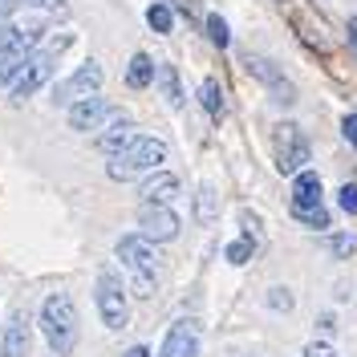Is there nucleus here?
<instances>
[{"mask_svg":"<svg viewBox=\"0 0 357 357\" xmlns=\"http://www.w3.org/2000/svg\"><path fill=\"white\" fill-rule=\"evenodd\" d=\"M69 45H73V33H57V37H49V41L41 37V45L24 57L21 73L13 77V86L4 89V93H8V102H17V106H21V102H29V98H37V93H41V86L53 77L57 57L66 53Z\"/></svg>","mask_w":357,"mask_h":357,"instance_id":"f257e3e1","label":"nucleus"},{"mask_svg":"<svg viewBox=\"0 0 357 357\" xmlns=\"http://www.w3.org/2000/svg\"><path fill=\"white\" fill-rule=\"evenodd\" d=\"M82 317H77V305L69 292H49L41 305V337L49 341V349L57 357H69L82 341Z\"/></svg>","mask_w":357,"mask_h":357,"instance_id":"f03ea898","label":"nucleus"},{"mask_svg":"<svg viewBox=\"0 0 357 357\" xmlns=\"http://www.w3.org/2000/svg\"><path fill=\"white\" fill-rule=\"evenodd\" d=\"M162 162H167V142H162V138H151V134H134L118 155H110L106 175H110L114 183H134L138 175L158 171Z\"/></svg>","mask_w":357,"mask_h":357,"instance_id":"7ed1b4c3","label":"nucleus"},{"mask_svg":"<svg viewBox=\"0 0 357 357\" xmlns=\"http://www.w3.org/2000/svg\"><path fill=\"white\" fill-rule=\"evenodd\" d=\"M93 305L98 317L110 333H122L130 325V301H126V284L114 268H98V280H93Z\"/></svg>","mask_w":357,"mask_h":357,"instance_id":"20e7f679","label":"nucleus"},{"mask_svg":"<svg viewBox=\"0 0 357 357\" xmlns=\"http://www.w3.org/2000/svg\"><path fill=\"white\" fill-rule=\"evenodd\" d=\"M272 155H276V171L280 175H296V171H305V162H309V138L301 134L296 122H280L276 134H272Z\"/></svg>","mask_w":357,"mask_h":357,"instance_id":"39448f33","label":"nucleus"},{"mask_svg":"<svg viewBox=\"0 0 357 357\" xmlns=\"http://www.w3.org/2000/svg\"><path fill=\"white\" fill-rule=\"evenodd\" d=\"M102 77H106V73H102L98 61H82L66 82L53 86V102H57V106H73V102H82L89 93H98V89H102Z\"/></svg>","mask_w":357,"mask_h":357,"instance_id":"423d86ee","label":"nucleus"},{"mask_svg":"<svg viewBox=\"0 0 357 357\" xmlns=\"http://www.w3.org/2000/svg\"><path fill=\"white\" fill-rule=\"evenodd\" d=\"M178 215L171 207H155V203H142V211H138V236L142 240H151V244H171L178 240Z\"/></svg>","mask_w":357,"mask_h":357,"instance_id":"0eeeda50","label":"nucleus"},{"mask_svg":"<svg viewBox=\"0 0 357 357\" xmlns=\"http://www.w3.org/2000/svg\"><path fill=\"white\" fill-rule=\"evenodd\" d=\"M69 110V130H82V134H93L106 126V118H110V102L102 98V93H89V98H82V102H73V106H66Z\"/></svg>","mask_w":357,"mask_h":357,"instance_id":"6e6552de","label":"nucleus"},{"mask_svg":"<svg viewBox=\"0 0 357 357\" xmlns=\"http://www.w3.org/2000/svg\"><path fill=\"white\" fill-rule=\"evenodd\" d=\"M158 357H199V325H195L191 317L175 321V325L167 329V337H162Z\"/></svg>","mask_w":357,"mask_h":357,"instance_id":"1a4fd4ad","label":"nucleus"},{"mask_svg":"<svg viewBox=\"0 0 357 357\" xmlns=\"http://www.w3.org/2000/svg\"><path fill=\"white\" fill-rule=\"evenodd\" d=\"M114 260H122L130 272H155V264H158L155 244L142 240L138 231H134V236H122V240L114 244Z\"/></svg>","mask_w":357,"mask_h":357,"instance_id":"9d476101","label":"nucleus"},{"mask_svg":"<svg viewBox=\"0 0 357 357\" xmlns=\"http://www.w3.org/2000/svg\"><path fill=\"white\" fill-rule=\"evenodd\" d=\"M244 66H248V73H252L256 82H264V86L272 89V93H276V102H280V106H292V102H296V89H292L289 82H284V73L272 66L268 57H256V53H248Z\"/></svg>","mask_w":357,"mask_h":357,"instance_id":"9b49d317","label":"nucleus"},{"mask_svg":"<svg viewBox=\"0 0 357 357\" xmlns=\"http://www.w3.org/2000/svg\"><path fill=\"white\" fill-rule=\"evenodd\" d=\"M178 191H183V183H178V175H171V171H151V175L138 183V199L155 203V207H171Z\"/></svg>","mask_w":357,"mask_h":357,"instance_id":"f8f14e48","label":"nucleus"},{"mask_svg":"<svg viewBox=\"0 0 357 357\" xmlns=\"http://www.w3.org/2000/svg\"><path fill=\"white\" fill-rule=\"evenodd\" d=\"M29 349H33L29 321H24L21 312H13L8 325H4V333H0V357H29Z\"/></svg>","mask_w":357,"mask_h":357,"instance_id":"ddd939ff","label":"nucleus"},{"mask_svg":"<svg viewBox=\"0 0 357 357\" xmlns=\"http://www.w3.org/2000/svg\"><path fill=\"white\" fill-rule=\"evenodd\" d=\"M134 134H138V126H134L130 118H122V114H118L110 126H102V134H98V142H93V146H98L102 155H118V151L130 142Z\"/></svg>","mask_w":357,"mask_h":357,"instance_id":"4468645a","label":"nucleus"},{"mask_svg":"<svg viewBox=\"0 0 357 357\" xmlns=\"http://www.w3.org/2000/svg\"><path fill=\"white\" fill-rule=\"evenodd\" d=\"M312 203H321V175L305 167L292 175V207H312Z\"/></svg>","mask_w":357,"mask_h":357,"instance_id":"2eb2a0df","label":"nucleus"},{"mask_svg":"<svg viewBox=\"0 0 357 357\" xmlns=\"http://www.w3.org/2000/svg\"><path fill=\"white\" fill-rule=\"evenodd\" d=\"M155 77H158V89H162L167 106L178 110V106H183V82H178V69L175 66H155Z\"/></svg>","mask_w":357,"mask_h":357,"instance_id":"dca6fc26","label":"nucleus"},{"mask_svg":"<svg viewBox=\"0 0 357 357\" xmlns=\"http://www.w3.org/2000/svg\"><path fill=\"white\" fill-rule=\"evenodd\" d=\"M151 82H155V61H151V53H134L130 66H126V86L146 89Z\"/></svg>","mask_w":357,"mask_h":357,"instance_id":"f3484780","label":"nucleus"},{"mask_svg":"<svg viewBox=\"0 0 357 357\" xmlns=\"http://www.w3.org/2000/svg\"><path fill=\"white\" fill-rule=\"evenodd\" d=\"M199 106L211 114V118H223V89H220L215 77H203L199 82Z\"/></svg>","mask_w":357,"mask_h":357,"instance_id":"a211bd4d","label":"nucleus"},{"mask_svg":"<svg viewBox=\"0 0 357 357\" xmlns=\"http://www.w3.org/2000/svg\"><path fill=\"white\" fill-rule=\"evenodd\" d=\"M203 29H207V41L215 45V49H227L231 45V29H227V21H223L220 13H207L203 17Z\"/></svg>","mask_w":357,"mask_h":357,"instance_id":"6ab92c4d","label":"nucleus"},{"mask_svg":"<svg viewBox=\"0 0 357 357\" xmlns=\"http://www.w3.org/2000/svg\"><path fill=\"white\" fill-rule=\"evenodd\" d=\"M223 256H227V264H248L252 256H256V236H240V240H231V244L223 248Z\"/></svg>","mask_w":357,"mask_h":357,"instance_id":"aec40b11","label":"nucleus"},{"mask_svg":"<svg viewBox=\"0 0 357 357\" xmlns=\"http://www.w3.org/2000/svg\"><path fill=\"white\" fill-rule=\"evenodd\" d=\"M215 211H220V203H215V191L203 183L199 191H195V215H199V223H215Z\"/></svg>","mask_w":357,"mask_h":357,"instance_id":"412c9836","label":"nucleus"},{"mask_svg":"<svg viewBox=\"0 0 357 357\" xmlns=\"http://www.w3.org/2000/svg\"><path fill=\"white\" fill-rule=\"evenodd\" d=\"M292 220H301L305 227L321 231V227H329V211H325L321 203H312V207H292Z\"/></svg>","mask_w":357,"mask_h":357,"instance_id":"4be33fe9","label":"nucleus"},{"mask_svg":"<svg viewBox=\"0 0 357 357\" xmlns=\"http://www.w3.org/2000/svg\"><path fill=\"white\" fill-rule=\"evenodd\" d=\"M146 24H151L155 33H171V29H175V13H171V4H151V8H146Z\"/></svg>","mask_w":357,"mask_h":357,"instance_id":"5701e85b","label":"nucleus"},{"mask_svg":"<svg viewBox=\"0 0 357 357\" xmlns=\"http://www.w3.org/2000/svg\"><path fill=\"white\" fill-rule=\"evenodd\" d=\"M329 252H333V260H349L357 252V240L349 236V231H337L333 240H329Z\"/></svg>","mask_w":357,"mask_h":357,"instance_id":"b1692460","label":"nucleus"},{"mask_svg":"<svg viewBox=\"0 0 357 357\" xmlns=\"http://www.w3.org/2000/svg\"><path fill=\"white\" fill-rule=\"evenodd\" d=\"M296 301H292V292L284 289V284H276V289H268V309H276V312H289Z\"/></svg>","mask_w":357,"mask_h":357,"instance_id":"393cba45","label":"nucleus"},{"mask_svg":"<svg viewBox=\"0 0 357 357\" xmlns=\"http://www.w3.org/2000/svg\"><path fill=\"white\" fill-rule=\"evenodd\" d=\"M337 203H341L345 215H357V183H345V187L337 191Z\"/></svg>","mask_w":357,"mask_h":357,"instance_id":"a878e982","label":"nucleus"},{"mask_svg":"<svg viewBox=\"0 0 357 357\" xmlns=\"http://www.w3.org/2000/svg\"><path fill=\"white\" fill-rule=\"evenodd\" d=\"M134 292L146 301V296H155V272H134Z\"/></svg>","mask_w":357,"mask_h":357,"instance_id":"bb28decb","label":"nucleus"},{"mask_svg":"<svg viewBox=\"0 0 357 357\" xmlns=\"http://www.w3.org/2000/svg\"><path fill=\"white\" fill-rule=\"evenodd\" d=\"M341 134H345V142L357 151V114H345L341 118Z\"/></svg>","mask_w":357,"mask_h":357,"instance_id":"cd10ccee","label":"nucleus"},{"mask_svg":"<svg viewBox=\"0 0 357 357\" xmlns=\"http://www.w3.org/2000/svg\"><path fill=\"white\" fill-rule=\"evenodd\" d=\"M305 357H337L333 345H325V341H312V345H305Z\"/></svg>","mask_w":357,"mask_h":357,"instance_id":"c85d7f7f","label":"nucleus"},{"mask_svg":"<svg viewBox=\"0 0 357 357\" xmlns=\"http://www.w3.org/2000/svg\"><path fill=\"white\" fill-rule=\"evenodd\" d=\"M317 329H321V333H333V329H337V317H333V312H321V317H317Z\"/></svg>","mask_w":357,"mask_h":357,"instance_id":"c756f323","label":"nucleus"},{"mask_svg":"<svg viewBox=\"0 0 357 357\" xmlns=\"http://www.w3.org/2000/svg\"><path fill=\"white\" fill-rule=\"evenodd\" d=\"M240 220H244L248 236H256V231H260V215H252V211H240Z\"/></svg>","mask_w":357,"mask_h":357,"instance_id":"7c9ffc66","label":"nucleus"},{"mask_svg":"<svg viewBox=\"0 0 357 357\" xmlns=\"http://www.w3.org/2000/svg\"><path fill=\"white\" fill-rule=\"evenodd\" d=\"M122 357H151V349H146V345H130Z\"/></svg>","mask_w":357,"mask_h":357,"instance_id":"2f4dec72","label":"nucleus"},{"mask_svg":"<svg viewBox=\"0 0 357 357\" xmlns=\"http://www.w3.org/2000/svg\"><path fill=\"white\" fill-rule=\"evenodd\" d=\"M349 45H354V53H357V17H349Z\"/></svg>","mask_w":357,"mask_h":357,"instance_id":"473e14b6","label":"nucleus"},{"mask_svg":"<svg viewBox=\"0 0 357 357\" xmlns=\"http://www.w3.org/2000/svg\"><path fill=\"white\" fill-rule=\"evenodd\" d=\"M24 8H45V4H53V0H21Z\"/></svg>","mask_w":357,"mask_h":357,"instance_id":"72a5a7b5","label":"nucleus"},{"mask_svg":"<svg viewBox=\"0 0 357 357\" xmlns=\"http://www.w3.org/2000/svg\"><path fill=\"white\" fill-rule=\"evenodd\" d=\"M280 4H284V0H280Z\"/></svg>","mask_w":357,"mask_h":357,"instance_id":"f704fd0d","label":"nucleus"}]
</instances>
